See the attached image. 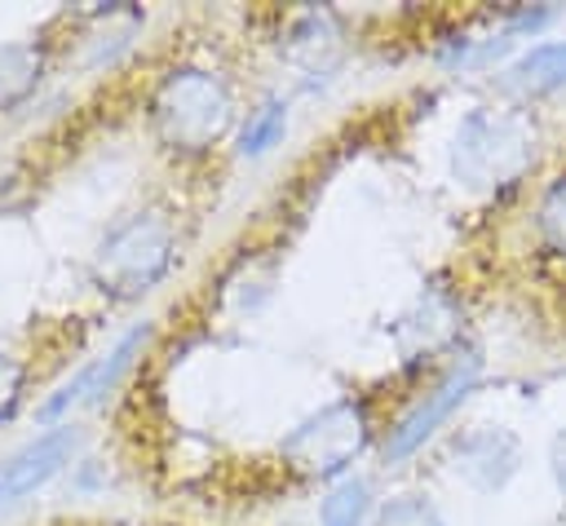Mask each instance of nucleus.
<instances>
[{"mask_svg":"<svg viewBox=\"0 0 566 526\" xmlns=\"http://www.w3.org/2000/svg\"><path fill=\"white\" fill-rule=\"evenodd\" d=\"M155 124L181 150H203L230 124V93L208 71H172L155 93Z\"/></svg>","mask_w":566,"mask_h":526,"instance_id":"obj_1","label":"nucleus"},{"mask_svg":"<svg viewBox=\"0 0 566 526\" xmlns=\"http://www.w3.org/2000/svg\"><path fill=\"white\" fill-rule=\"evenodd\" d=\"M283 128H287V111H283V102H265V106H256V111L248 115V124H243V155H265V150L283 137Z\"/></svg>","mask_w":566,"mask_h":526,"instance_id":"obj_11","label":"nucleus"},{"mask_svg":"<svg viewBox=\"0 0 566 526\" xmlns=\"http://www.w3.org/2000/svg\"><path fill=\"white\" fill-rule=\"evenodd\" d=\"M22 385H27V367L22 358L0 354V424L13 415V407L22 402Z\"/></svg>","mask_w":566,"mask_h":526,"instance_id":"obj_13","label":"nucleus"},{"mask_svg":"<svg viewBox=\"0 0 566 526\" xmlns=\"http://www.w3.org/2000/svg\"><path fill=\"white\" fill-rule=\"evenodd\" d=\"M539 221H544V234L553 239V248H562V252H566V177H562V181L548 190Z\"/></svg>","mask_w":566,"mask_h":526,"instance_id":"obj_14","label":"nucleus"},{"mask_svg":"<svg viewBox=\"0 0 566 526\" xmlns=\"http://www.w3.org/2000/svg\"><path fill=\"white\" fill-rule=\"evenodd\" d=\"M455 460H460L455 469H464L473 482H482V486H500V482L513 473V464H517V446H513L509 433L478 429V433H469V438L460 442Z\"/></svg>","mask_w":566,"mask_h":526,"instance_id":"obj_8","label":"nucleus"},{"mask_svg":"<svg viewBox=\"0 0 566 526\" xmlns=\"http://www.w3.org/2000/svg\"><path fill=\"white\" fill-rule=\"evenodd\" d=\"M367 442V407L363 402H332L318 415H310L292 438L287 455L310 473H336L345 469Z\"/></svg>","mask_w":566,"mask_h":526,"instance_id":"obj_4","label":"nucleus"},{"mask_svg":"<svg viewBox=\"0 0 566 526\" xmlns=\"http://www.w3.org/2000/svg\"><path fill=\"white\" fill-rule=\"evenodd\" d=\"M473 380H478V358H464L460 367H451L447 371V380L433 389V393H424L402 420H398V429L389 433V442H385V455L389 460H402V455H411L460 402H464V393L473 389Z\"/></svg>","mask_w":566,"mask_h":526,"instance_id":"obj_6","label":"nucleus"},{"mask_svg":"<svg viewBox=\"0 0 566 526\" xmlns=\"http://www.w3.org/2000/svg\"><path fill=\"white\" fill-rule=\"evenodd\" d=\"M376 526H442V517L424 495H402L376 517Z\"/></svg>","mask_w":566,"mask_h":526,"instance_id":"obj_12","label":"nucleus"},{"mask_svg":"<svg viewBox=\"0 0 566 526\" xmlns=\"http://www.w3.org/2000/svg\"><path fill=\"white\" fill-rule=\"evenodd\" d=\"M323 526H371V491H367V482L349 477V482L332 486V495L323 499Z\"/></svg>","mask_w":566,"mask_h":526,"instance_id":"obj_10","label":"nucleus"},{"mask_svg":"<svg viewBox=\"0 0 566 526\" xmlns=\"http://www.w3.org/2000/svg\"><path fill=\"white\" fill-rule=\"evenodd\" d=\"M553 473H557V486L566 491V433H562L557 446H553Z\"/></svg>","mask_w":566,"mask_h":526,"instance_id":"obj_15","label":"nucleus"},{"mask_svg":"<svg viewBox=\"0 0 566 526\" xmlns=\"http://www.w3.org/2000/svg\"><path fill=\"white\" fill-rule=\"evenodd\" d=\"M509 80L526 93H553L566 84V40H553V44H535L531 53H522L513 66H509Z\"/></svg>","mask_w":566,"mask_h":526,"instance_id":"obj_9","label":"nucleus"},{"mask_svg":"<svg viewBox=\"0 0 566 526\" xmlns=\"http://www.w3.org/2000/svg\"><path fill=\"white\" fill-rule=\"evenodd\" d=\"M146 340H150V327H146V323H137L128 336H119V345H115L111 354H102L97 362H88L75 380L57 385V389L40 402V420H57V415H66V411H75V407H88V402L106 398V393L119 385V376L133 367V358L142 354V345H146Z\"/></svg>","mask_w":566,"mask_h":526,"instance_id":"obj_5","label":"nucleus"},{"mask_svg":"<svg viewBox=\"0 0 566 526\" xmlns=\"http://www.w3.org/2000/svg\"><path fill=\"white\" fill-rule=\"evenodd\" d=\"M75 451V429H49L31 442H22L13 455L0 460V504H13L31 491H40Z\"/></svg>","mask_w":566,"mask_h":526,"instance_id":"obj_7","label":"nucleus"},{"mask_svg":"<svg viewBox=\"0 0 566 526\" xmlns=\"http://www.w3.org/2000/svg\"><path fill=\"white\" fill-rule=\"evenodd\" d=\"M172 261V225L159 212H137L124 225H115L93 261V274L115 296L146 292Z\"/></svg>","mask_w":566,"mask_h":526,"instance_id":"obj_2","label":"nucleus"},{"mask_svg":"<svg viewBox=\"0 0 566 526\" xmlns=\"http://www.w3.org/2000/svg\"><path fill=\"white\" fill-rule=\"evenodd\" d=\"M535 146H531V133L522 119L513 115H491V111H478L460 124V137H455V168L473 181V186H504L513 181L526 164H531Z\"/></svg>","mask_w":566,"mask_h":526,"instance_id":"obj_3","label":"nucleus"}]
</instances>
